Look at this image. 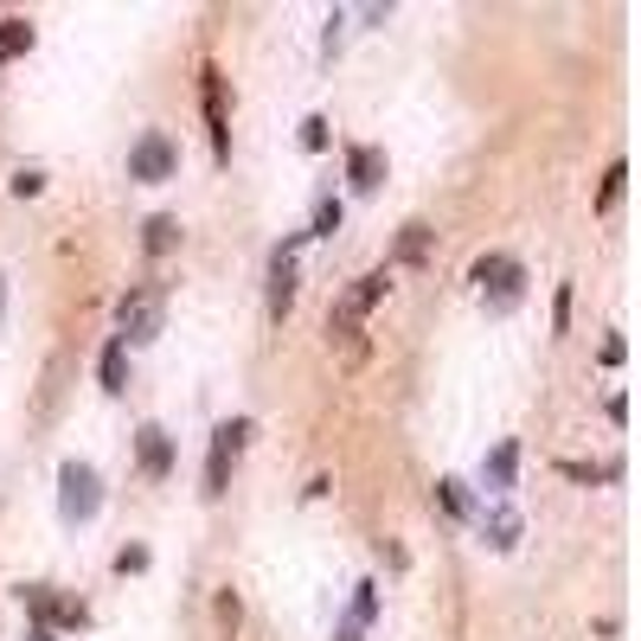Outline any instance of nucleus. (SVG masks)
<instances>
[{"instance_id": "nucleus-15", "label": "nucleus", "mask_w": 641, "mask_h": 641, "mask_svg": "<svg viewBox=\"0 0 641 641\" xmlns=\"http://www.w3.org/2000/svg\"><path fill=\"white\" fill-rule=\"evenodd\" d=\"M20 52H33V26H26V20H7V26H0V65H13Z\"/></svg>"}, {"instance_id": "nucleus-4", "label": "nucleus", "mask_w": 641, "mask_h": 641, "mask_svg": "<svg viewBox=\"0 0 641 641\" xmlns=\"http://www.w3.org/2000/svg\"><path fill=\"white\" fill-rule=\"evenodd\" d=\"M97 507H103V482H97V468L90 462H65L58 468V513L84 527V520H97Z\"/></svg>"}, {"instance_id": "nucleus-16", "label": "nucleus", "mask_w": 641, "mask_h": 641, "mask_svg": "<svg viewBox=\"0 0 641 641\" xmlns=\"http://www.w3.org/2000/svg\"><path fill=\"white\" fill-rule=\"evenodd\" d=\"M174 237H180V225L161 212V219H148V237H142V244H148V257H167V251H174Z\"/></svg>"}, {"instance_id": "nucleus-1", "label": "nucleus", "mask_w": 641, "mask_h": 641, "mask_svg": "<svg viewBox=\"0 0 641 641\" xmlns=\"http://www.w3.org/2000/svg\"><path fill=\"white\" fill-rule=\"evenodd\" d=\"M378 296H385V269L353 276V283H346V296L334 302V314H328V334H334V340H353V353H360V321L378 308Z\"/></svg>"}, {"instance_id": "nucleus-11", "label": "nucleus", "mask_w": 641, "mask_h": 641, "mask_svg": "<svg viewBox=\"0 0 641 641\" xmlns=\"http://www.w3.org/2000/svg\"><path fill=\"white\" fill-rule=\"evenodd\" d=\"M346 174H353L360 192H373L378 180H385V148H366V142H360V148L346 154Z\"/></svg>"}, {"instance_id": "nucleus-24", "label": "nucleus", "mask_w": 641, "mask_h": 641, "mask_svg": "<svg viewBox=\"0 0 641 641\" xmlns=\"http://www.w3.org/2000/svg\"><path fill=\"white\" fill-rule=\"evenodd\" d=\"M115 571H122V577H129V571H148V545H122V552H115Z\"/></svg>"}, {"instance_id": "nucleus-21", "label": "nucleus", "mask_w": 641, "mask_h": 641, "mask_svg": "<svg viewBox=\"0 0 641 641\" xmlns=\"http://www.w3.org/2000/svg\"><path fill=\"white\" fill-rule=\"evenodd\" d=\"M622 180H629V167L616 161V167H609V174H604V192H597V206H604V212H609V206H616V199H622Z\"/></svg>"}, {"instance_id": "nucleus-9", "label": "nucleus", "mask_w": 641, "mask_h": 641, "mask_svg": "<svg viewBox=\"0 0 641 641\" xmlns=\"http://www.w3.org/2000/svg\"><path fill=\"white\" fill-rule=\"evenodd\" d=\"M135 455H142V475H154V482H161V475H167V468H174V443H167V430H135Z\"/></svg>"}, {"instance_id": "nucleus-20", "label": "nucleus", "mask_w": 641, "mask_h": 641, "mask_svg": "<svg viewBox=\"0 0 641 641\" xmlns=\"http://www.w3.org/2000/svg\"><path fill=\"white\" fill-rule=\"evenodd\" d=\"M340 231V199H321V206H314V231H308V237H334Z\"/></svg>"}, {"instance_id": "nucleus-2", "label": "nucleus", "mask_w": 641, "mask_h": 641, "mask_svg": "<svg viewBox=\"0 0 641 641\" xmlns=\"http://www.w3.org/2000/svg\"><path fill=\"white\" fill-rule=\"evenodd\" d=\"M161 314H167V296L154 289V283H135L122 302H115V328H122V346H142V340L161 334Z\"/></svg>"}, {"instance_id": "nucleus-27", "label": "nucleus", "mask_w": 641, "mask_h": 641, "mask_svg": "<svg viewBox=\"0 0 641 641\" xmlns=\"http://www.w3.org/2000/svg\"><path fill=\"white\" fill-rule=\"evenodd\" d=\"M33 641H58V636H52V629H38V636H33Z\"/></svg>"}, {"instance_id": "nucleus-8", "label": "nucleus", "mask_w": 641, "mask_h": 641, "mask_svg": "<svg viewBox=\"0 0 641 641\" xmlns=\"http://www.w3.org/2000/svg\"><path fill=\"white\" fill-rule=\"evenodd\" d=\"M199 90H206V122H212V154H219V161H231V129H225V90H219V71H212V65H206V84H199Z\"/></svg>"}, {"instance_id": "nucleus-23", "label": "nucleus", "mask_w": 641, "mask_h": 641, "mask_svg": "<svg viewBox=\"0 0 641 641\" xmlns=\"http://www.w3.org/2000/svg\"><path fill=\"white\" fill-rule=\"evenodd\" d=\"M302 148H314V154L328 148V115H308L302 122Z\"/></svg>"}, {"instance_id": "nucleus-17", "label": "nucleus", "mask_w": 641, "mask_h": 641, "mask_svg": "<svg viewBox=\"0 0 641 641\" xmlns=\"http://www.w3.org/2000/svg\"><path fill=\"white\" fill-rule=\"evenodd\" d=\"M20 597H26V609H33L38 622H52V616H58V597H52V584H26Z\"/></svg>"}, {"instance_id": "nucleus-18", "label": "nucleus", "mask_w": 641, "mask_h": 641, "mask_svg": "<svg viewBox=\"0 0 641 641\" xmlns=\"http://www.w3.org/2000/svg\"><path fill=\"white\" fill-rule=\"evenodd\" d=\"M436 500H443V513H455V520H468L475 507H468V494H462V482H436Z\"/></svg>"}, {"instance_id": "nucleus-22", "label": "nucleus", "mask_w": 641, "mask_h": 641, "mask_svg": "<svg viewBox=\"0 0 641 641\" xmlns=\"http://www.w3.org/2000/svg\"><path fill=\"white\" fill-rule=\"evenodd\" d=\"M13 192H20V199H38V192H45V174H38V167H20V174H13Z\"/></svg>"}, {"instance_id": "nucleus-3", "label": "nucleus", "mask_w": 641, "mask_h": 641, "mask_svg": "<svg viewBox=\"0 0 641 641\" xmlns=\"http://www.w3.org/2000/svg\"><path fill=\"white\" fill-rule=\"evenodd\" d=\"M468 283H482V296H488L494 314H507V308L527 296V269L513 264V257H500V251H488V257H475V269H468Z\"/></svg>"}, {"instance_id": "nucleus-12", "label": "nucleus", "mask_w": 641, "mask_h": 641, "mask_svg": "<svg viewBox=\"0 0 641 641\" xmlns=\"http://www.w3.org/2000/svg\"><path fill=\"white\" fill-rule=\"evenodd\" d=\"M513 462H520V443H500V450L482 462V482H488V494H507V488H513Z\"/></svg>"}, {"instance_id": "nucleus-7", "label": "nucleus", "mask_w": 641, "mask_h": 641, "mask_svg": "<svg viewBox=\"0 0 641 641\" xmlns=\"http://www.w3.org/2000/svg\"><path fill=\"white\" fill-rule=\"evenodd\" d=\"M296 308V244H283L276 257H269V314L283 321Z\"/></svg>"}, {"instance_id": "nucleus-14", "label": "nucleus", "mask_w": 641, "mask_h": 641, "mask_svg": "<svg viewBox=\"0 0 641 641\" xmlns=\"http://www.w3.org/2000/svg\"><path fill=\"white\" fill-rule=\"evenodd\" d=\"M398 257H405V264H423V257H430V225H423V219H411V225L398 231Z\"/></svg>"}, {"instance_id": "nucleus-10", "label": "nucleus", "mask_w": 641, "mask_h": 641, "mask_svg": "<svg viewBox=\"0 0 641 641\" xmlns=\"http://www.w3.org/2000/svg\"><path fill=\"white\" fill-rule=\"evenodd\" d=\"M482 532H488L494 552H513V545H520V513H513L507 500H494L488 513H482Z\"/></svg>"}, {"instance_id": "nucleus-13", "label": "nucleus", "mask_w": 641, "mask_h": 641, "mask_svg": "<svg viewBox=\"0 0 641 641\" xmlns=\"http://www.w3.org/2000/svg\"><path fill=\"white\" fill-rule=\"evenodd\" d=\"M97 378H103V391H129V346H122V340H110V346H103Z\"/></svg>"}, {"instance_id": "nucleus-19", "label": "nucleus", "mask_w": 641, "mask_h": 641, "mask_svg": "<svg viewBox=\"0 0 641 641\" xmlns=\"http://www.w3.org/2000/svg\"><path fill=\"white\" fill-rule=\"evenodd\" d=\"M373 616H378V584H360V597H353V616H346V622H353V629H366Z\"/></svg>"}, {"instance_id": "nucleus-26", "label": "nucleus", "mask_w": 641, "mask_h": 641, "mask_svg": "<svg viewBox=\"0 0 641 641\" xmlns=\"http://www.w3.org/2000/svg\"><path fill=\"white\" fill-rule=\"evenodd\" d=\"M340 641H360V629H353V622H346V629H340Z\"/></svg>"}, {"instance_id": "nucleus-25", "label": "nucleus", "mask_w": 641, "mask_h": 641, "mask_svg": "<svg viewBox=\"0 0 641 641\" xmlns=\"http://www.w3.org/2000/svg\"><path fill=\"white\" fill-rule=\"evenodd\" d=\"M219 622H225V629H237V597H231V590L219 597Z\"/></svg>"}, {"instance_id": "nucleus-5", "label": "nucleus", "mask_w": 641, "mask_h": 641, "mask_svg": "<svg viewBox=\"0 0 641 641\" xmlns=\"http://www.w3.org/2000/svg\"><path fill=\"white\" fill-rule=\"evenodd\" d=\"M244 436H251V417H231L212 430V455H206V500H219L231 488V462L244 450Z\"/></svg>"}, {"instance_id": "nucleus-6", "label": "nucleus", "mask_w": 641, "mask_h": 641, "mask_svg": "<svg viewBox=\"0 0 641 641\" xmlns=\"http://www.w3.org/2000/svg\"><path fill=\"white\" fill-rule=\"evenodd\" d=\"M174 167H180V148H174L161 129H148V135L129 148V180H148L154 187V180H174Z\"/></svg>"}]
</instances>
